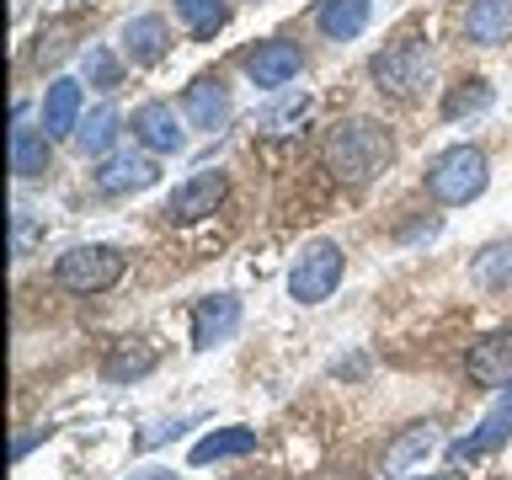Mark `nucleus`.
Returning <instances> with one entry per match:
<instances>
[{
  "label": "nucleus",
  "mask_w": 512,
  "mask_h": 480,
  "mask_svg": "<svg viewBox=\"0 0 512 480\" xmlns=\"http://www.w3.org/2000/svg\"><path fill=\"white\" fill-rule=\"evenodd\" d=\"M320 160H326V171L342 187H368L395 160V139L384 134V123H374V118H347L326 134Z\"/></svg>",
  "instance_id": "obj_1"
},
{
  "label": "nucleus",
  "mask_w": 512,
  "mask_h": 480,
  "mask_svg": "<svg viewBox=\"0 0 512 480\" xmlns=\"http://www.w3.org/2000/svg\"><path fill=\"white\" fill-rule=\"evenodd\" d=\"M427 198L443 203V208H464L475 203L480 192H486L491 182V166H486V150L480 144H448V150H438L427 160Z\"/></svg>",
  "instance_id": "obj_2"
},
{
  "label": "nucleus",
  "mask_w": 512,
  "mask_h": 480,
  "mask_svg": "<svg viewBox=\"0 0 512 480\" xmlns=\"http://www.w3.org/2000/svg\"><path fill=\"white\" fill-rule=\"evenodd\" d=\"M368 80H374L379 96H395V102H416L432 86V48L427 38H395L384 43L374 59H368Z\"/></svg>",
  "instance_id": "obj_3"
},
{
  "label": "nucleus",
  "mask_w": 512,
  "mask_h": 480,
  "mask_svg": "<svg viewBox=\"0 0 512 480\" xmlns=\"http://www.w3.org/2000/svg\"><path fill=\"white\" fill-rule=\"evenodd\" d=\"M128 272V256L118 246H102V240H91V246H70L54 262V283L70 288V294H107V288H118Z\"/></svg>",
  "instance_id": "obj_4"
},
{
  "label": "nucleus",
  "mask_w": 512,
  "mask_h": 480,
  "mask_svg": "<svg viewBox=\"0 0 512 480\" xmlns=\"http://www.w3.org/2000/svg\"><path fill=\"white\" fill-rule=\"evenodd\" d=\"M342 272H347V256L336 240H310L299 256H294V267H288V299L294 304H326L336 294V283H342Z\"/></svg>",
  "instance_id": "obj_5"
},
{
  "label": "nucleus",
  "mask_w": 512,
  "mask_h": 480,
  "mask_svg": "<svg viewBox=\"0 0 512 480\" xmlns=\"http://www.w3.org/2000/svg\"><path fill=\"white\" fill-rule=\"evenodd\" d=\"M240 70L251 75V86L283 91L288 80L304 70V54H299V43H288V38H267V43H256V48L240 54Z\"/></svg>",
  "instance_id": "obj_6"
},
{
  "label": "nucleus",
  "mask_w": 512,
  "mask_h": 480,
  "mask_svg": "<svg viewBox=\"0 0 512 480\" xmlns=\"http://www.w3.org/2000/svg\"><path fill=\"white\" fill-rule=\"evenodd\" d=\"M91 182H96V192H107V198H123V192L155 187L160 166H155V155H144V150H112V155H102V166L91 171Z\"/></svg>",
  "instance_id": "obj_7"
},
{
  "label": "nucleus",
  "mask_w": 512,
  "mask_h": 480,
  "mask_svg": "<svg viewBox=\"0 0 512 480\" xmlns=\"http://www.w3.org/2000/svg\"><path fill=\"white\" fill-rule=\"evenodd\" d=\"M464 379L480 390H512V331H486L464 352Z\"/></svg>",
  "instance_id": "obj_8"
},
{
  "label": "nucleus",
  "mask_w": 512,
  "mask_h": 480,
  "mask_svg": "<svg viewBox=\"0 0 512 480\" xmlns=\"http://www.w3.org/2000/svg\"><path fill=\"white\" fill-rule=\"evenodd\" d=\"M507 438H512V390H507V400H496V406L480 416V427H470L464 438L448 443V459H454V464L491 459V454H502V448H507Z\"/></svg>",
  "instance_id": "obj_9"
},
{
  "label": "nucleus",
  "mask_w": 512,
  "mask_h": 480,
  "mask_svg": "<svg viewBox=\"0 0 512 480\" xmlns=\"http://www.w3.org/2000/svg\"><path fill=\"white\" fill-rule=\"evenodd\" d=\"M224 192H230V182H224V171H198V176H187L182 187H171V198H166V214L171 224H192V219H208L214 208L224 203Z\"/></svg>",
  "instance_id": "obj_10"
},
{
  "label": "nucleus",
  "mask_w": 512,
  "mask_h": 480,
  "mask_svg": "<svg viewBox=\"0 0 512 480\" xmlns=\"http://www.w3.org/2000/svg\"><path fill=\"white\" fill-rule=\"evenodd\" d=\"M128 128H134V139L144 144L150 155H176L187 144V128H182V118L171 112V102H139L134 112H128Z\"/></svg>",
  "instance_id": "obj_11"
},
{
  "label": "nucleus",
  "mask_w": 512,
  "mask_h": 480,
  "mask_svg": "<svg viewBox=\"0 0 512 480\" xmlns=\"http://www.w3.org/2000/svg\"><path fill=\"white\" fill-rule=\"evenodd\" d=\"M182 112L192 118V128H203V134H224V128H230V118H235L230 86H224L219 75H198V80L182 91Z\"/></svg>",
  "instance_id": "obj_12"
},
{
  "label": "nucleus",
  "mask_w": 512,
  "mask_h": 480,
  "mask_svg": "<svg viewBox=\"0 0 512 480\" xmlns=\"http://www.w3.org/2000/svg\"><path fill=\"white\" fill-rule=\"evenodd\" d=\"M235 331H240V299L235 294H208L192 304V347L198 352L224 347Z\"/></svg>",
  "instance_id": "obj_13"
},
{
  "label": "nucleus",
  "mask_w": 512,
  "mask_h": 480,
  "mask_svg": "<svg viewBox=\"0 0 512 480\" xmlns=\"http://www.w3.org/2000/svg\"><path fill=\"white\" fill-rule=\"evenodd\" d=\"M443 443V432H438V422H411V427H400L395 438H390V448H384V475L390 480H406L416 464H427V454Z\"/></svg>",
  "instance_id": "obj_14"
},
{
  "label": "nucleus",
  "mask_w": 512,
  "mask_h": 480,
  "mask_svg": "<svg viewBox=\"0 0 512 480\" xmlns=\"http://www.w3.org/2000/svg\"><path fill=\"white\" fill-rule=\"evenodd\" d=\"M123 54H128V64H160V59H166L171 54L166 16H155V11L128 16V22H123Z\"/></svg>",
  "instance_id": "obj_15"
},
{
  "label": "nucleus",
  "mask_w": 512,
  "mask_h": 480,
  "mask_svg": "<svg viewBox=\"0 0 512 480\" xmlns=\"http://www.w3.org/2000/svg\"><path fill=\"white\" fill-rule=\"evenodd\" d=\"M80 102H86V91H80V80H54V86L43 91V134L48 139H70L80 128Z\"/></svg>",
  "instance_id": "obj_16"
},
{
  "label": "nucleus",
  "mask_w": 512,
  "mask_h": 480,
  "mask_svg": "<svg viewBox=\"0 0 512 480\" xmlns=\"http://www.w3.org/2000/svg\"><path fill=\"white\" fill-rule=\"evenodd\" d=\"M368 16H374V0H320L315 27L331 43H352V38H363Z\"/></svg>",
  "instance_id": "obj_17"
},
{
  "label": "nucleus",
  "mask_w": 512,
  "mask_h": 480,
  "mask_svg": "<svg viewBox=\"0 0 512 480\" xmlns=\"http://www.w3.org/2000/svg\"><path fill=\"white\" fill-rule=\"evenodd\" d=\"M256 454V427H214V432H203L198 443H192V454L187 464H219V459H246Z\"/></svg>",
  "instance_id": "obj_18"
},
{
  "label": "nucleus",
  "mask_w": 512,
  "mask_h": 480,
  "mask_svg": "<svg viewBox=\"0 0 512 480\" xmlns=\"http://www.w3.org/2000/svg\"><path fill=\"white\" fill-rule=\"evenodd\" d=\"M470 283L486 294H512V240H491L470 256Z\"/></svg>",
  "instance_id": "obj_19"
},
{
  "label": "nucleus",
  "mask_w": 512,
  "mask_h": 480,
  "mask_svg": "<svg viewBox=\"0 0 512 480\" xmlns=\"http://www.w3.org/2000/svg\"><path fill=\"white\" fill-rule=\"evenodd\" d=\"M464 32H470V43H507L512 32V0H470V11H464Z\"/></svg>",
  "instance_id": "obj_20"
},
{
  "label": "nucleus",
  "mask_w": 512,
  "mask_h": 480,
  "mask_svg": "<svg viewBox=\"0 0 512 480\" xmlns=\"http://www.w3.org/2000/svg\"><path fill=\"white\" fill-rule=\"evenodd\" d=\"M155 363H160V352H155L150 342H123V347H112V352H107L102 379H107V384H139Z\"/></svg>",
  "instance_id": "obj_21"
},
{
  "label": "nucleus",
  "mask_w": 512,
  "mask_h": 480,
  "mask_svg": "<svg viewBox=\"0 0 512 480\" xmlns=\"http://www.w3.org/2000/svg\"><path fill=\"white\" fill-rule=\"evenodd\" d=\"M118 128H123L118 107L102 102V107H91L86 118H80V128H75V144H80L86 155H112V144H118Z\"/></svg>",
  "instance_id": "obj_22"
},
{
  "label": "nucleus",
  "mask_w": 512,
  "mask_h": 480,
  "mask_svg": "<svg viewBox=\"0 0 512 480\" xmlns=\"http://www.w3.org/2000/svg\"><path fill=\"white\" fill-rule=\"evenodd\" d=\"M11 171L22 176V182L48 171V134L43 128H27L22 118H16V128H11Z\"/></svg>",
  "instance_id": "obj_23"
},
{
  "label": "nucleus",
  "mask_w": 512,
  "mask_h": 480,
  "mask_svg": "<svg viewBox=\"0 0 512 480\" xmlns=\"http://www.w3.org/2000/svg\"><path fill=\"white\" fill-rule=\"evenodd\" d=\"M176 16L187 22V32L198 43L219 38L224 27H230V0H176Z\"/></svg>",
  "instance_id": "obj_24"
},
{
  "label": "nucleus",
  "mask_w": 512,
  "mask_h": 480,
  "mask_svg": "<svg viewBox=\"0 0 512 480\" xmlns=\"http://www.w3.org/2000/svg\"><path fill=\"white\" fill-rule=\"evenodd\" d=\"M491 102H496V91H491L480 75H470V80H459V86L443 96V118H448V123H459V118H475V112H486Z\"/></svg>",
  "instance_id": "obj_25"
},
{
  "label": "nucleus",
  "mask_w": 512,
  "mask_h": 480,
  "mask_svg": "<svg viewBox=\"0 0 512 480\" xmlns=\"http://www.w3.org/2000/svg\"><path fill=\"white\" fill-rule=\"evenodd\" d=\"M86 86H96V91H118L123 86V64H118V54H112L107 43L86 48Z\"/></svg>",
  "instance_id": "obj_26"
},
{
  "label": "nucleus",
  "mask_w": 512,
  "mask_h": 480,
  "mask_svg": "<svg viewBox=\"0 0 512 480\" xmlns=\"http://www.w3.org/2000/svg\"><path fill=\"white\" fill-rule=\"evenodd\" d=\"M70 38H75V22H48V27L38 32L32 59H38V64H59L64 54H70Z\"/></svg>",
  "instance_id": "obj_27"
},
{
  "label": "nucleus",
  "mask_w": 512,
  "mask_h": 480,
  "mask_svg": "<svg viewBox=\"0 0 512 480\" xmlns=\"http://www.w3.org/2000/svg\"><path fill=\"white\" fill-rule=\"evenodd\" d=\"M187 427H198V416H171V422H155L150 432H139V438H134V448H160L166 438H182Z\"/></svg>",
  "instance_id": "obj_28"
},
{
  "label": "nucleus",
  "mask_w": 512,
  "mask_h": 480,
  "mask_svg": "<svg viewBox=\"0 0 512 480\" xmlns=\"http://www.w3.org/2000/svg\"><path fill=\"white\" fill-rule=\"evenodd\" d=\"M304 107H310L304 96H288V102H283V107H272L262 123H267V128H278V123H294V118H304Z\"/></svg>",
  "instance_id": "obj_29"
},
{
  "label": "nucleus",
  "mask_w": 512,
  "mask_h": 480,
  "mask_svg": "<svg viewBox=\"0 0 512 480\" xmlns=\"http://www.w3.org/2000/svg\"><path fill=\"white\" fill-rule=\"evenodd\" d=\"M48 432H54V427H38V432H22V438H16V443H11V459H27V448H32V443H38V438H48Z\"/></svg>",
  "instance_id": "obj_30"
},
{
  "label": "nucleus",
  "mask_w": 512,
  "mask_h": 480,
  "mask_svg": "<svg viewBox=\"0 0 512 480\" xmlns=\"http://www.w3.org/2000/svg\"><path fill=\"white\" fill-rule=\"evenodd\" d=\"M128 480H182L176 470H139V475H128Z\"/></svg>",
  "instance_id": "obj_31"
},
{
  "label": "nucleus",
  "mask_w": 512,
  "mask_h": 480,
  "mask_svg": "<svg viewBox=\"0 0 512 480\" xmlns=\"http://www.w3.org/2000/svg\"><path fill=\"white\" fill-rule=\"evenodd\" d=\"M411 480H464V470H443V475H411Z\"/></svg>",
  "instance_id": "obj_32"
}]
</instances>
